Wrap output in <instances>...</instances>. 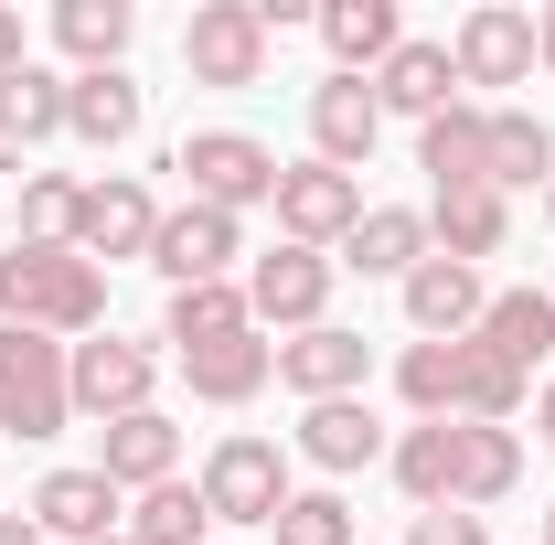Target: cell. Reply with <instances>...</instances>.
<instances>
[{
	"label": "cell",
	"mask_w": 555,
	"mask_h": 545,
	"mask_svg": "<svg viewBox=\"0 0 555 545\" xmlns=\"http://www.w3.org/2000/svg\"><path fill=\"white\" fill-rule=\"evenodd\" d=\"M0 321L11 332H54V342H86L107 332V268L75 257V246H0Z\"/></svg>",
	"instance_id": "6da1fadb"
},
{
	"label": "cell",
	"mask_w": 555,
	"mask_h": 545,
	"mask_svg": "<svg viewBox=\"0 0 555 545\" xmlns=\"http://www.w3.org/2000/svg\"><path fill=\"white\" fill-rule=\"evenodd\" d=\"M65 353H75V342L11 332V321H0V428H11V439H65V417H75Z\"/></svg>",
	"instance_id": "7a4b0ae2"
},
{
	"label": "cell",
	"mask_w": 555,
	"mask_h": 545,
	"mask_svg": "<svg viewBox=\"0 0 555 545\" xmlns=\"http://www.w3.org/2000/svg\"><path fill=\"white\" fill-rule=\"evenodd\" d=\"M171 172L193 182V204L235 214V225H246V204H278V150L246 139V129H193L182 150H171Z\"/></svg>",
	"instance_id": "3957f363"
},
{
	"label": "cell",
	"mask_w": 555,
	"mask_h": 545,
	"mask_svg": "<svg viewBox=\"0 0 555 545\" xmlns=\"http://www.w3.org/2000/svg\"><path fill=\"white\" fill-rule=\"evenodd\" d=\"M150 385H160V353H150V342L86 332V342L65 353V396H75V417H96V428L139 417V407H150Z\"/></svg>",
	"instance_id": "277c9868"
},
{
	"label": "cell",
	"mask_w": 555,
	"mask_h": 545,
	"mask_svg": "<svg viewBox=\"0 0 555 545\" xmlns=\"http://www.w3.org/2000/svg\"><path fill=\"white\" fill-rule=\"evenodd\" d=\"M204 514L214 524H278L288 514V460H278V439H214L204 460Z\"/></svg>",
	"instance_id": "5b68a950"
},
{
	"label": "cell",
	"mask_w": 555,
	"mask_h": 545,
	"mask_svg": "<svg viewBox=\"0 0 555 545\" xmlns=\"http://www.w3.org/2000/svg\"><path fill=\"white\" fill-rule=\"evenodd\" d=\"M352 225H363V182L332 172V161H299V172H278V246H343Z\"/></svg>",
	"instance_id": "8992f818"
},
{
	"label": "cell",
	"mask_w": 555,
	"mask_h": 545,
	"mask_svg": "<svg viewBox=\"0 0 555 545\" xmlns=\"http://www.w3.org/2000/svg\"><path fill=\"white\" fill-rule=\"evenodd\" d=\"M182 65H193V86H257V75H268V22H257V0H204V11L182 22Z\"/></svg>",
	"instance_id": "52a82bcc"
},
{
	"label": "cell",
	"mask_w": 555,
	"mask_h": 545,
	"mask_svg": "<svg viewBox=\"0 0 555 545\" xmlns=\"http://www.w3.org/2000/svg\"><path fill=\"white\" fill-rule=\"evenodd\" d=\"M246 310H257V332H321V310H332V257H321V246H268V257L246 268Z\"/></svg>",
	"instance_id": "ba28073f"
},
{
	"label": "cell",
	"mask_w": 555,
	"mask_h": 545,
	"mask_svg": "<svg viewBox=\"0 0 555 545\" xmlns=\"http://www.w3.org/2000/svg\"><path fill=\"white\" fill-rule=\"evenodd\" d=\"M235 257H246V225L214 204H182L160 214V236H150V268L171 278V289H204V278H235Z\"/></svg>",
	"instance_id": "9c48e42d"
},
{
	"label": "cell",
	"mask_w": 555,
	"mask_h": 545,
	"mask_svg": "<svg viewBox=\"0 0 555 545\" xmlns=\"http://www.w3.org/2000/svg\"><path fill=\"white\" fill-rule=\"evenodd\" d=\"M449 65H460V86H524V75H534V11L481 0V11L449 33Z\"/></svg>",
	"instance_id": "30bf717a"
},
{
	"label": "cell",
	"mask_w": 555,
	"mask_h": 545,
	"mask_svg": "<svg viewBox=\"0 0 555 545\" xmlns=\"http://www.w3.org/2000/svg\"><path fill=\"white\" fill-rule=\"evenodd\" d=\"M150 236H160V204H150V182L129 172H107V182H86V204H75V257H150Z\"/></svg>",
	"instance_id": "8fae6325"
},
{
	"label": "cell",
	"mask_w": 555,
	"mask_h": 545,
	"mask_svg": "<svg viewBox=\"0 0 555 545\" xmlns=\"http://www.w3.org/2000/svg\"><path fill=\"white\" fill-rule=\"evenodd\" d=\"M363 375H374V342L343 332V321L278 342V385H288V396H310V407H321V396H363Z\"/></svg>",
	"instance_id": "7c38bea8"
},
{
	"label": "cell",
	"mask_w": 555,
	"mask_h": 545,
	"mask_svg": "<svg viewBox=\"0 0 555 545\" xmlns=\"http://www.w3.org/2000/svg\"><path fill=\"white\" fill-rule=\"evenodd\" d=\"M374 139H385V107H374V86H363V75H321V86H310V161H332V172H363V161H374Z\"/></svg>",
	"instance_id": "4fadbf2b"
},
{
	"label": "cell",
	"mask_w": 555,
	"mask_h": 545,
	"mask_svg": "<svg viewBox=\"0 0 555 545\" xmlns=\"http://www.w3.org/2000/svg\"><path fill=\"white\" fill-rule=\"evenodd\" d=\"M33 524H43V535H65V545L129 535V492H118V481L86 460V471H54L43 492H33Z\"/></svg>",
	"instance_id": "5bb4252c"
},
{
	"label": "cell",
	"mask_w": 555,
	"mask_h": 545,
	"mask_svg": "<svg viewBox=\"0 0 555 545\" xmlns=\"http://www.w3.org/2000/svg\"><path fill=\"white\" fill-rule=\"evenodd\" d=\"M427 257H438V236H427V214H416V204H363V225L343 236V257H332V268L396 278V289H406V268H427Z\"/></svg>",
	"instance_id": "9a60e30c"
},
{
	"label": "cell",
	"mask_w": 555,
	"mask_h": 545,
	"mask_svg": "<svg viewBox=\"0 0 555 545\" xmlns=\"http://www.w3.org/2000/svg\"><path fill=\"white\" fill-rule=\"evenodd\" d=\"M481 310H491L481 268H460V257L406 268V321H416V342H470V332H481Z\"/></svg>",
	"instance_id": "2e32d148"
},
{
	"label": "cell",
	"mask_w": 555,
	"mask_h": 545,
	"mask_svg": "<svg viewBox=\"0 0 555 545\" xmlns=\"http://www.w3.org/2000/svg\"><path fill=\"white\" fill-rule=\"evenodd\" d=\"M416 172L438 182V193H481L491 182V107H438L427 129H416Z\"/></svg>",
	"instance_id": "e0dca14e"
},
{
	"label": "cell",
	"mask_w": 555,
	"mask_h": 545,
	"mask_svg": "<svg viewBox=\"0 0 555 545\" xmlns=\"http://www.w3.org/2000/svg\"><path fill=\"white\" fill-rule=\"evenodd\" d=\"M363 86H374L385 118H416V129H427L438 107H460V65H449V43H396Z\"/></svg>",
	"instance_id": "ac0fdd59"
},
{
	"label": "cell",
	"mask_w": 555,
	"mask_h": 545,
	"mask_svg": "<svg viewBox=\"0 0 555 545\" xmlns=\"http://www.w3.org/2000/svg\"><path fill=\"white\" fill-rule=\"evenodd\" d=\"M96 471L118 481V492H160V481H182V428L160 407H139L107 428V449H96Z\"/></svg>",
	"instance_id": "d6986e66"
},
{
	"label": "cell",
	"mask_w": 555,
	"mask_h": 545,
	"mask_svg": "<svg viewBox=\"0 0 555 545\" xmlns=\"http://www.w3.org/2000/svg\"><path fill=\"white\" fill-rule=\"evenodd\" d=\"M299 460H310V471H374V460H385L374 407H363V396H321V407L299 417Z\"/></svg>",
	"instance_id": "ffe728a7"
},
{
	"label": "cell",
	"mask_w": 555,
	"mask_h": 545,
	"mask_svg": "<svg viewBox=\"0 0 555 545\" xmlns=\"http://www.w3.org/2000/svg\"><path fill=\"white\" fill-rule=\"evenodd\" d=\"M385 471L416 514H449V481H460V417H416L406 439L385 449Z\"/></svg>",
	"instance_id": "44dd1931"
},
{
	"label": "cell",
	"mask_w": 555,
	"mask_h": 545,
	"mask_svg": "<svg viewBox=\"0 0 555 545\" xmlns=\"http://www.w3.org/2000/svg\"><path fill=\"white\" fill-rule=\"evenodd\" d=\"M182 375H193V396H204V407H246V396H257V385L278 375V342H268V332L193 342V353H182Z\"/></svg>",
	"instance_id": "7402d4cb"
},
{
	"label": "cell",
	"mask_w": 555,
	"mask_h": 545,
	"mask_svg": "<svg viewBox=\"0 0 555 545\" xmlns=\"http://www.w3.org/2000/svg\"><path fill=\"white\" fill-rule=\"evenodd\" d=\"M65 139H86V150H129V139H139V86H129V65L75 75V86H65Z\"/></svg>",
	"instance_id": "603a6c76"
},
{
	"label": "cell",
	"mask_w": 555,
	"mask_h": 545,
	"mask_svg": "<svg viewBox=\"0 0 555 545\" xmlns=\"http://www.w3.org/2000/svg\"><path fill=\"white\" fill-rule=\"evenodd\" d=\"M310 22H321V43H332V75H374L406 43V33H396V0H321Z\"/></svg>",
	"instance_id": "cb8c5ba5"
},
{
	"label": "cell",
	"mask_w": 555,
	"mask_h": 545,
	"mask_svg": "<svg viewBox=\"0 0 555 545\" xmlns=\"http://www.w3.org/2000/svg\"><path fill=\"white\" fill-rule=\"evenodd\" d=\"M427 236H438V257H460V268H481V257H502V236H513V204L502 193H438L427 204Z\"/></svg>",
	"instance_id": "d4e9b609"
},
{
	"label": "cell",
	"mask_w": 555,
	"mask_h": 545,
	"mask_svg": "<svg viewBox=\"0 0 555 545\" xmlns=\"http://www.w3.org/2000/svg\"><path fill=\"white\" fill-rule=\"evenodd\" d=\"M470 342H491L502 364L534 375V364L555 353V289H491V310H481V332H470Z\"/></svg>",
	"instance_id": "484cf974"
},
{
	"label": "cell",
	"mask_w": 555,
	"mask_h": 545,
	"mask_svg": "<svg viewBox=\"0 0 555 545\" xmlns=\"http://www.w3.org/2000/svg\"><path fill=\"white\" fill-rule=\"evenodd\" d=\"M65 86H75V75H54V65L0 75V150H43V139H65Z\"/></svg>",
	"instance_id": "4316f807"
},
{
	"label": "cell",
	"mask_w": 555,
	"mask_h": 545,
	"mask_svg": "<svg viewBox=\"0 0 555 545\" xmlns=\"http://www.w3.org/2000/svg\"><path fill=\"white\" fill-rule=\"evenodd\" d=\"M513 481H524V439H513V428H481V417H460V481H449V503L481 514V503H502Z\"/></svg>",
	"instance_id": "83f0119b"
},
{
	"label": "cell",
	"mask_w": 555,
	"mask_h": 545,
	"mask_svg": "<svg viewBox=\"0 0 555 545\" xmlns=\"http://www.w3.org/2000/svg\"><path fill=\"white\" fill-rule=\"evenodd\" d=\"M129 33H139L129 0H54V43L75 54V75H107L129 54Z\"/></svg>",
	"instance_id": "f1b7e54d"
},
{
	"label": "cell",
	"mask_w": 555,
	"mask_h": 545,
	"mask_svg": "<svg viewBox=\"0 0 555 545\" xmlns=\"http://www.w3.org/2000/svg\"><path fill=\"white\" fill-rule=\"evenodd\" d=\"M555 182V129L534 107H491V193H534Z\"/></svg>",
	"instance_id": "f546056e"
},
{
	"label": "cell",
	"mask_w": 555,
	"mask_h": 545,
	"mask_svg": "<svg viewBox=\"0 0 555 545\" xmlns=\"http://www.w3.org/2000/svg\"><path fill=\"white\" fill-rule=\"evenodd\" d=\"M224 332H257V310H246V278H204V289H171V321L160 342H224Z\"/></svg>",
	"instance_id": "4dcf8cb0"
},
{
	"label": "cell",
	"mask_w": 555,
	"mask_h": 545,
	"mask_svg": "<svg viewBox=\"0 0 555 545\" xmlns=\"http://www.w3.org/2000/svg\"><path fill=\"white\" fill-rule=\"evenodd\" d=\"M214 514H204V481H160L129 503V545H204Z\"/></svg>",
	"instance_id": "1f68e13d"
},
{
	"label": "cell",
	"mask_w": 555,
	"mask_h": 545,
	"mask_svg": "<svg viewBox=\"0 0 555 545\" xmlns=\"http://www.w3.org/2000/svg\"><path fill=\"white\" fill-rule=\"evenodd\" d=\"M396 396H406L416 417H460V342H406Z\"/></svg>",
	"instance_id": "d6a6232c"
},
{
	"label": "cell",
	"mask_w": 555,
	"mask_h": 545,
	"mask_svg": "<svg viewBox=\"0 0 555 545\" xmlns=\"http://www.w3.org/2000/svg\"><path fill=\"white\" fill-rule=\"evenodd\" d=\"M75 204H86V182L22 172V246H75Z\"/></svg>",
	"instance_id": "836d02e7"
},
{
	"label": "cell",
	"mask_w": 555,
	"mask_h": 545,
	"mask_svg": "<svg viewBox=\"0 0 555 545\" xmlns=\"http://www.w3.org/2000/svg\"><path fill=\"white\" fill-rule=\"evenodd\" d=\"M278 545H352V503L343 492H288V514L268 524Z\"/></svg>",
	"instance_id": "e575fe53"
},
{
	"label": "cell",
	"mask_w": 555,
	"mask_h": 545,
	"mask_svg": "<svg viewBox=\"0 0 555 545\" xmlns=\"http://www.w3.org/2000/svg\"><path fill=\"white\" fill-rule=\"evenodd\" d=\"M406 545H491V524L449 503V514H416V524H406Z\"/></svg>",
	"instance_id": "d590c367"
},
{
	"label": "cell",
	"mask_w": 555,
	"mask_h": 545,
	"mask_svg": "<svg viewBox=\"0 0 555 545\" xmlns=\"http://www.w3.org/2000/svg\"><path fill=\"white\" fill-rule=\"evenodd\" d=\"M22 65H33V43H22V11L0 0V75H22Z\"/></svg>",
	"instance_id": "8d00e7d4"
},
{
	"label": "cell",
	"mask_w": 555,
	"mask_h": 545,
	"mask_svg": "<svg viewBox=\"0 0 555 545\" xmlns=\"http://www.w3.org/2000/svg\"><path fill=\"white\" fill-rule=\"evenodd\" d=\"M0 545H54V535H43L33 514H0Z\"/></svg>",
	"instance_id": "74e56055"
},
{
	"label": "cell",
	"mask_w": 555,
	"mask_h": 545,
	"mask_svg": "<svg viewBox=\"0 0 555 545\" xmlns=\"http://www.w3.org/2000/svg\"><path fill=\"white\" fill-rule=\"evenodd\" d=\"M534 439L555 449V375H545V396H534Z\"/></svg>",
	"instance_id": "f35d334b"
},
{
	"label": "cell",
	"mask_w": 555,
	"mask_h": 545,
	"mask_svg": "<svg viewBox=\"0 0 555 545\" xmlns=\"http://www.w3.org/2000/svg\"><path fill=\"white\" fill-rule=\"evenodd\" d=\"M534 65L555 75V11H545V22H534Z\"/></svg>",
	"instance_id": "ab89813d"
},
{
	"label": "cell",
	"mask_w": 555,
	"mask_h": 545,
	"mask_svg": "<svg viewBox=\"0 0 555 545\" xmlns=\"http://www.w3.org/2000/svg\"><path fill=\"white\" fill-rule=\"evenodd\" d=\"M545 545H555V503H545Z\"/></svg>",
	"instance_id": "60d3db41"
},
{
	"label": "cell",
	"mask_w": 555,
	"mask_h": 545,
	"mask_svg": "<svg viewBox=\"0 0 555 545\" xmlns=\"http://www.w3.org/2000/svg\"><path fill=\"white\" fill-rule=\"evenodd\" d=\"M96 545H129V535H96Z\"/></svg>",
	"instance_id": "b9f144b4"
},
{
	"label": "cell",
	"mask_w": 555,
	"mask_h": 545,
	"mask_svg": "<svg viewBox=\"0 0 555 545\" xmlns=\"http://www.w3.org/2000/svg\"><path fill=\"white\" fill-rule=\"evenodd\" d=\"M545 214H555V182H545Z\"/></svg>",
	"instance_id": "7bdbcfd3"
}]
</instances>
